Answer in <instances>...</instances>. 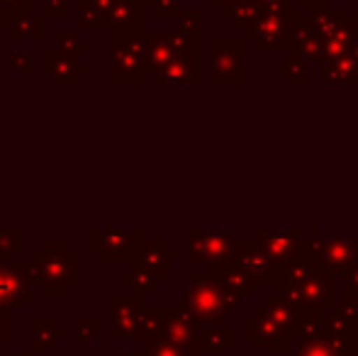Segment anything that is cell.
<instances>
[{"label": "cell", "instance_id": "1", "mask_svg": "<svg viewBox=\"0 0 358 356\" xmlns=\"http://www.w3.org/2000/svg\"><path fill=\"white\" fill-rule=\"evenodd\" d=\"M302 10L300 8H280V10H264L259 22L251 29L244 32V39L254 44L256 52H283L290 42V34L297 24L302 22Z\"/></svg>", "mask_w": 358, "mask_h": 356}, {"label": "cell", "instance_id": "2", "mask_svg": "<svg viewBox=\"0 0 358 356\" xmlns=\"http://www.w3.org/2000/svg\"><path fill=\"white\" fill-rule=\"evenodd\" d=\"M236 303H239V295L229 293L224 285H220L213 278H200L193 288V295H190L193 313L203 318L205 322H220Z\"/></svg>", "mask_w": 358, "mask_h": 356}, {"label": "cell", "instance_id": "3", "mask_svg": "<svg viewBox=\"0 0 358 356\" xmlns=\"http://www.w3.org/2000/svg\"><path fill=\"white\" fill-rule=\"evenodd\" d=\"M254 244L264 254H268L278 266L285 269L292 259L300 257L305 237L297 229H256Z\"/></svg>", "mask_w": 358, "mask_h": 356}, {"label": "cell", "instance_id": "4", "mask_svg": "<svg viewBox=\"0 0 358 356\" xmlns=\"http://www.w3.org/2000/svg\"><path fill=\"white\" fill-rule=\"evenodd\" d=\"M231 262L239 264V266L251 276L254 283H275L278 285L280 278H283V271H285L283 266H278L268 254L261 252V249L254 244V239H249V242H239V247H236V254H234Z\"/></svg>", "mask_w": 358, "mask_h": 356}, {"label": "cell", "instance_id": "5", "mask_svg": "<svg viewBox=\"0 0 358 356\" xmlns=\"http://www.w3.org/2000/svg\"><path fill=\"white\" fill-rule=\"evenodd\" d=\"M213 57V83H241V42L239 39H220L210 44Z\"/></svg>", "mask_w": 358, "mask_h": 356}, {"label": "cell", "instance_id": "6", "mask_svg": "<svg viewBox=\"0 0 358 356\" xmlns=\"http://www.w3.org/2000/svg\"><path fill=\"white\" fill-rule=\"evenodd\" d=\"M285 54L287 57L302 59V62H307V64L322 62V57H324V42H322V37L317 34V29L307 22V17L292 29Z\"/></svg>", "mask_w": 358, "mask_h": 356}, {"label": "cell", "instance_id": "7", "mask_svg": "<svg viewBox=\"0 0 358 356\" xmlns=\"http://www.w3.org/2000/svg\"><path fill=\"white\" fill-rule=\"evenodd\" d=\"M213 276L220 285H224L229 293L234 295H254L256 283L251 280V276L246 273L244 269L236 262H222V264H213Z\"/></svg>", "mask_w": 358, "mask_h": 356}, {"label": "cell", "instance_id": "8", "mask_svg": "<svg viewBox=\"0 0 358 356\" xmlns=\"http://www.w3.org/2000/svg\"><path fill=\"white\" fill-rule=\"evenodd\" d=\"M322 64V78L324 86H334V83H358V59L354 54H344V57L327 59Z\"/></svg>", "mask_w": 358, "mask_h": 356}, {"label": "cell", "instance_id": "9", "mask_svg": "<svg viewBox=\"0 0 358 356\" xmlns=\"http://www.w3.org/2000/svg\"><path fill=\"white\" fill-rule=\"evenodd\" d=\"M356 37H358V27H356L354 17H346L339 27L331 29L327 37H322V42H324V57H322V62L349 54L356 42Z\"/></svg>", "mask_w": 358, "mask_h": 356}, {"label": "cell", "instance_id": "10", "mask_svg": "<svg viewBox=\"0 0 358 356\" xmlns=\"http://www.w3.org/2000/svg\"><path fill=\"white\" fill-rule=\"evenodd\" d=\"M322 259L329 271H346L354 264V244L351 242H324L322 247Z\"/></svg>", "mask_w": 358, "mask_h": 356}, {"label": "cell", "instance_id": "11", "mask_svg": "<svg viewBox=\"0 0 358 356\" xmlns=\"http://www.w3.org/2000/svg\"><path fill=\"white\" fill-rule=\"evenodd\" d=\"M222 13L231 20L234 27H239L241 32H246V29H251L256 22H259V17L264 15V8H261L256 0H241V3H234L231 8L222 10Z\"/></svg>", "mask_w": 358, "mask_h": 356}, {"label": "cell", "instance_id": "12", "mask_svg": "<svg viewBox=\"0 0 358 356\" xmlns=\"http://www.w3.org/2000/svg\"><path fill=\"white\" fill-rule=\"evenodd\" d=\"M305 17H307V22L317 29V34H320V37H327L331 29H336L346 20L344 10H341L339 5H329V8L312 10V13H307Z\"/></svg>", "mask_w": 358, "mask_h": 356}, {"label": "cell", "instance_id": "13", "mask_svg": "<svg viewBox=\"0 0 358 356\" xmlns=\"http://www.w3.org/2000/svg\"><path fill=\"white\" fill-rule=\"evenodd\" d=\"M344 344H339L331 337H315L307 339V342L300 344L297 352H292L290 356H344Z\"/></svg>", "mask_w": 358, "mask_h": 356}, {"label": "cell", "instance_id": "14", "mask_svg": "<svg viewBox=\"0 0 358 356\" xmlns=\"http://www.w3.org/2000/svg\"><path fill=\"white\" fill-rule=\"evenodd\" d=\"M275 71H278L280 76H285V81L290 83V86H295V83H300V86L310 83V64L297 57H287L285 54V57L275 64Z\"/></svg>", "mask_w": 358, "mask_h": 356}, {"label": "cell", "instance_id": "15", "mask_svg": "<svg viewBox=\"0 0 358 356\" xmlns=\"http://www.w3.org/2000/svg\"><path fill=\"white\" fill-rule=\"evenodd\" d=\"M356 293H358V259H354V264L344 271V298Z\"/></svg>", "mask_w": 358, "mask_h": 356}, {"label": "cell", "instance_id": "16", "mask_svg": "<svg viewBox=\"0 0 358 356\" xmlns=\"http://www.w3.org/2000/svg\"><path fill=\"white\" fill-rule=\"evenodd\" d=\"M334 5V0H297V8L305 10V13H312V10H320V8H329Z\"/></svg>", "mask_w": 358, "mask_h": 356}, {"label": "cell", "instance_id": "17", "mask_svg": "<svg viewBox=\"0 0 358 356\" xmlns=\"http://www.w3.org/2000/svg\"><path fill=\"white\" fill-rule=\"evenodd\" d=\"M264 10H280L287 8V0H256Z\"/></svg>", "mask_w": 358, "mask_h": 356}, {"label": "cell", "instance_id": "18", "mask_svg": "<svg viewBox=\"0 0 358 356\" xmlns=\"http://www.w3.org/2000/svg\"><path fill=\"white\" fill-rule=\"evenodd\" d=\"M234 3H241V0H213V5H220L222 10H227V8H231Z\"/></svg>", "mask_w": 358, "mask_h": 356}, {"label": "cell", "instance_id": "19", "mask_svg": "<svg viewBox=\"0 0 358 356\" xmlns=\"http://www.w3.org/2000/svg\"><path fill=\"white\" fill-rule=\"evenodd\" d=\"M351 244H354V257L358 259V242H351Z\"/></svg>", "mask_w": 358, "mask_h": 356}, {"label": "cell", "instance_id": "20", "mask_svg": "<svg viewBox=\"0 0 358 356\" xmlns=\"http://www.w3.org/2000/svg\"><path fill=\"white\" fill-rule=\"evenodd\" d=\"M354 22H356V27H358V8L354 10Z\"/></svg>", "mask_w": 358, "mask_h": 356}]
</instances>
